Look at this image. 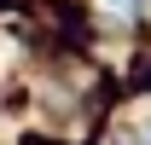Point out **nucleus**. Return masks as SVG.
<instances>
[{
	"instance_id": "f257e3e1",
	"label": "nucleus",
	"mask_w": 151,
	"mask_h": 145,
	"mask_svg": "<svg viewBox=\"0 0 151 145\" xmlns=\"http://www.w3.org/2000/svg\"><path fill=\"white\" fill-rule=\"evenodd\" d=\"M128 145H151V116H145L139 128H134V139H128Z\"/></svg>"
}]
</instances>
